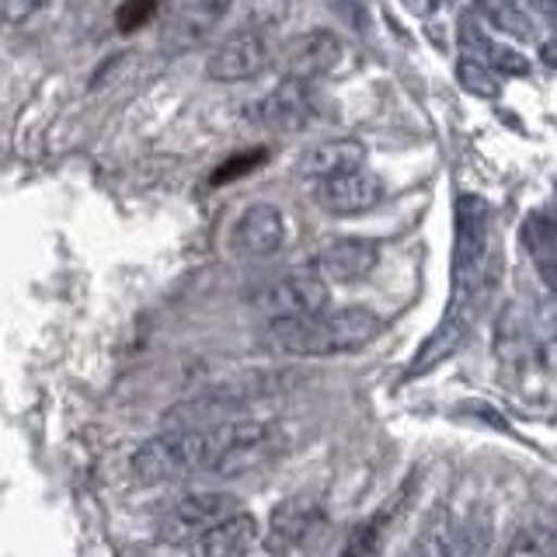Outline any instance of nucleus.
<instances>
[{"mask_svg":"<svg viewBox=\"0 0 557 557\" xmlns=\"http://www.w3.org/2000/svg\"><path fill=\"white\" fill-rule=\"evenodd\" d=\"M487 202L481 196H460L457 202V244H453V300L440 331L429 338L425 352L414 359V373L429 362L443 359L453 345L463 338V331L474 321V310L487 289V255H492V237H487Z\"/></svg>","mask_w":557,"mask_h":557,"instance_id":"obj_1","label":"nucleus"},{"mask_svg":"<svg viewBox=\"0 0 557 557\" xmlns=\"http://www.w3.org/2000/svg\"><path fill=\"white\" fill-rule=\"evenodd\" d=\"M383 318L370 307L321 310L307 318H278L265 324V342L289 356H342L383 335Z\"/></svg>","mask_w":557,"mask_h":557,"instance_id":"obj_2","label":"nucleus"},{"mask_svg":"<svg viewBox=\"0 0 557 557\" xmlns=\"http://www.w3.org/2000/svg\"><path fill=\"white\" fill-rule=\"evenodd\" d=\"M251 304L269 313V321L278 318H307V313H321L327 310V283L318 275V269H293L286 275L272 278V283L261 286Z\"/></svg>","mask_w":557,"mask_h":557,"instance_id":"obj_3","label":"nucleus"},{"mask_svg":"<svg viewBox=\"0 0 557 557\" xmlns=\"http://www.w3.org/2000/svg\"><path fill=\"white\" fill-rule=\"evenodd\" d=\"M240 512V502L231 492H196L178 498L168 509V516L157 527V536L164 544H191L202 533H209L213 527H220L223 519H231Z\"/></svg>","mask_w":557,"mask_h":557,"instance_id":"obj_4","label":"nucleus"},{"mask_svg":"<svg viewBox=\"0 0 557 557\" xmlns=\"http://www.w3.org/2000/svg\"><path fill=\"white\" fill-rule=\"evenodd\" d=\"M129 467L144 484L196 474V440H191V429H168L164 435H153L144 446H136Z\"/></svg>","mask_w":557,"mask_h":557,"instance_id":"obj_5","label":"nucleus"},{"mask_svg":"<svg viewBox=\"0 0 557 557\" xmlns=\"http://www.w3.org/2000/svg\"><path fill=\"white\" fill-rule=\"evenodd\" d=\"M265 63H269L265 39H261L255 28H240L213 49V57L206 63V74L220 84H237V81L258 77L261 70H265Z\"/></svg>","mask_w":557,"mask_h":557,"instance_id":"obj_6","label":"nucleus"},{"mask_svg":"<svg viewBox=\"0 0 557 557\" xmlns=\"http://www.w3.org/2000/svg\"><path fill=\"white\" fill-rule=\"evenodd\" d=\"M338 60H342V39L327 28H313L307 35H296V39H289V46L283 49L286 77L304 81V84L327 74V70H335Z\"/></svg>","mask_w":557,"mask_h":557,"instance_id":"obj_7","label":"nucleus"},{"mask_svg":"<svg viewBox=\"0 0 557 557\" xmlns=\"http://www.w3.org/2000/svg\"><path fill=\"white\" fill-rule=\"evenodd\" d=\"M380 199H383V182L366 168H356V171L338 174V178L318 182V202L335 216L366 213V209H373Z\"/></svg>","mask_w":557,"mask_h":557,"instance_id":"obj_8","label":"nucleus"},{"mask_svg":"<svg viewBox=\"0 0 557 557\" xmlns=\"http://www.w3.org/2000/svg\"><path fill=\"white\" fill-rule=\"evenodd\" d=\"M380 261V248L373 240H362V237H345L327 244V248L318 255V275L324 283H359L366 278Z\"/></svg>","mask_w":557,"mask_h":557,"instance_id":"obj_9","label":"nucleus"},{"mask_svg":"<svg viewBox=\"0 0 557 557\" xmlns=\"http://www.w3.org/2000/svg\"><path fill=\"white\" fill-rule=\"evenodd\" d=\"M283 240H286V220L269 202L244 209L234 226V248L244 255H272L283 248Z\"/></svg>","mask_w":557,"mask_h":557,"instance_id":"obj_10","label":"nucleus"},{"mask_svg":"<svg viewBox=\"0 0 557 557\" xmlns=\"http://www.w3.org/2000/svg\"><path fill=\"white\" fill-rule=\"evenodd\" d=\"M226 11H231V0H171V42L178 49L202 42L223 22Z\"/></svg>","mask_w":557,"mask_h":557,"instance_id":"obj_11","label":"nucleus"},{"mask_svg":"<svg viewBox=\"0 0 557 557\" xmlns=\"http://www.w3.org/2000/svg\"><path fill=\"white\" fill-rule=\"evenodd\" d=\"M310 115H313L310 87L304 81H289V77L258 104V119L265 122L269 129H283V133L304 129L310 122Z\"/></svg>","mask_w":557,"mask_h":557,"instance_id":"obj_12","label":"nucleus"},{"mask_svg":"<svg viewBox=\"0 0 557 557\" xmlns=\"http://www.w3.org/2000/svg\"><path fill=\"white\" fill-rule=\"evenodd\" d=\"M258 540V522L248 512H237L231 519H223L220 527L202 533L199 540H191L188 557H248V550Z\"/></svg>","mask_w":557,"mask_h":557,"instance_id":"obj_13","label":"nucleus"},{"mask_svg":"<svg viewBox=\"0 0 557 557\" xmlns=\"http://www.w3.org/2000/svg\"><path fill=\"white\" fill-rule=\"evenodd\" d=\"M362 164H366V147L359 139H324V144L304 153L300 171L313 182H327V178H338V174L356 171Z\"/></svg>","mask_w":557,"mask_h":557,"instance_id":"obj_14","label":"nucleus"},{"mask_svg":"<svg viewBox=\"0 0 557 557\" xmlns=\"http://www.w3.org/2000/svg\"><path fill=\"white\" fill-rule=\"evenodd\" d=\"M321 509L307 498H289L283 505H275V512L269 519V540L265 544L272 550H289L296 544H304L310 530L318 527Z\"/></svg>","mask_w":557,"mask_h":557,"instance_id":"obj_15","label":"nucleus"},{"mask_svg":"<svg viewBox=\"0 0 557 557\" xmlns=\"http://www.w3.org/2000/svg\"><path fill=\"white\" fill-rule=\"evenodd\" d=\"M522 240H527L530 258L536 261V272L544 278V286L554 289V258H557V244H554V220L547 209H536L522 223Z\"/></svg>","mask_w":557,"mask_h":557,"instance_id":"obj_16","label":"nucleus"},{"mask_svg":"<svg viewBox=\"0 0 557 557\" xmlns=\"http://www.w3.org/2000/svg\"><path fill=\"white\" fill-rule=\"evenodd\" d=\"M495 527L487 512H470L460 527H453L446 557H492Z\"/></svg>","mask_w":557,"mask_h":557,"instance_id":"obj_17","label":"nucleus"},{"mask_svg":"<svg viewBox=\"0 0 557 557\" xmlns=\"http://www.w3.org/2000/svg\"><path fill=\"white\" fill-rule=\"evenodd\" d=\"M397 505H400V498L391 502V505H383V509L373 519L359 522V527L348 533L345 547H342V557H373L380 550V544H383V533H387V527L397 516Z\"/></svg>","mask_w":557,"mask_h":557,"instance_id":"obj_18","label":"nucleus"},{"mask_svg":"<svg viewBox=\"0 0 557 557\" xmlns=\"http://www.w3.org/2000/svg\"><path fill=\"white\" fill-rule=\"evenodd\" d=\"M453 527H457V522H453V516L446 512V505H440V509L425 519V527L418 530L414 544L408 547V557H446Z\"/></svg>","mask_w":557,"mask_h":557,"instance_id":"obj_19","label":"nucleus"},{"mask_svg":"<svg viewBox=\"0 0 557 557\" xmlns=\"http://www.w3.org/2000/svg\"><path fill=\"white\" fill-rule=\"evenodd\" d=\"M478 11L512 39H530V17L519 8V0H478Z\"/></svg>","mask_w":557,"mask_h":557,"instance_id":"obj_20","label":"nucleus"},{"mask_svg":"<svg viewBox=\"0 0 557 557\" xmlns=\"http://www.w3.org/2000/svg\"><path fill=\"white\" fill-rule=\"evenodd\" d=\"M505 557H554V533L547 527H522L509 540Z\"/></svg>","mask_w":557,"mask_h":557,"instance_id":"obj_21","label":"nucleus"},{"mask_svg":"<svg viewBox=\"0 0 557 557\" xmlns=\"http://www.w3.org/2000/svg\"><path fill=\"white\" fill-rule=\"evenodd\" d=\"M164 0H122L119 11H115V25L122 35H133L136 28H147L157 11H161Z\"/></svg>","mask_w":557,"mask_h":557,"instance_id":"obj_22","label":"nucleus"},{"mask_svg":"<svg viewBox=\"0 0 557 557\" xmlns=\"http://www.w3.org/2000/svg\"><path fill=\"white\" fill-rule=\"evenodd\" d=\"M457 77H460V84L467 87L470 95H481V98H495L498 95V77L492 74V70H484L481 63L460 60L457 63Z\"/></svg>","mask_w":557,"mask_h":557,"instance_id":"obj_23","label":"nucleus"},{"mask_svg":"<svg viewBox=\"0 0 557 557\" xmlns=\"http://www.w3.org/2000/svg\"><path fill=\"white\" fill-rule=\"evenodd\" d=\"M261 161H265V150H255V153L234 157V161H226V164L213 174V182H216V185H220V182H234V178H240V174L255 171V164H261Z\"/></svg>","mask_w":557,"mask_h":557,"instance_id":"obj_24","label":"nucleus"},{"mask_svg":"<svg viewBox=\"0 0 557 557\" xmlns=\"http://www.w3.org/2000/svg\"><path fill=\"white\" fill-rule=\"evenodd\" d=\"M42 8H46V0H0V17L11 25H22L32 14H39Z\"/></svg>","mask_w":557,"mask_h":557,"instance_id":"obj_25","label":"nucleus"},{"mask_svg":"<svg viewBox=\"0 0 557 557\" xmlns=\"http://www.w3.org/2000/svg\"><path fill=\"white\" fill-rule=\"evenodd\" d=\"M536 8L544 11L547 17H554V0H536Z\"/></svg>","mask_w":557,"mask_h":557,"instance_id":"obj_26","label":"nucleus"},{"mask_svg":"<svg viewBox=\"0 0 557 557\" xmlns=\"http://www.w3.org/2000/svg\"><path fill=\"white\" fill-rule=\"evenodd\" d=\"M544 60H547V66H554V49H550V42L544 46Z\"/></svg>","mask_w":557,"mask_h":557,"instance_id":"obj_27","label":"nucleus"}]
</instances>
